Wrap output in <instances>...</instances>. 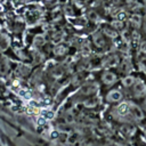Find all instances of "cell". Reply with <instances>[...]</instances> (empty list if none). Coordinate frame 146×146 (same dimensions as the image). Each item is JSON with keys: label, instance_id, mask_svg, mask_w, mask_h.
Here are the masks:
<instances>
[{"label": "cell", "instance_id": "cell-1", "mask_svg": "<svg viewBox=\"0 0 146 146\" xmlns=\"http://www.w3.org/2000/svg\"><path fill=\"white\" fill-rule=\"evenodd\" d=\"M133 89H135V92H136V94L141 95L143 92H145L146 86H145V83H144L143 81H137V82L133 83Z\"/></svg>", "mask_w": 146, "mask_h": 146}, {"label": "cell", "instance_id": "cell-2", "mask_svg": "<svg viewBox=\"0 0 146 146\" xmlns=\"http://www.w3.org/2000/svg\"><path fill=\"white\" fill-rule=\"evenodd\" d=\"M115 80H116V76H115L114 73H112V72H106V73L104 74V81H105L106 83H113Z\"/></svg>", "mask_w": 146, "mask_h": 146}, {"label": "cell", "instance_id": "cell-3", "mask_svg": "<svg viewBox=\"0 0 146 146\" xmlns=\"http://www.w3.org/2000/svg\"><path fill=\"white\" fill-rule=\"evenodd\" d=\"M133 83H135V79L132 76H127L123 80V86H125V87H131V86H133Z\"/></svg>", "mask_w": 146, "mask_h": 146}, {"label": "cell", "instance_id": "cell-4", "mask_svg": "<svg viewBox=\"0 0 146 146\" xmlns=\"http://www.w3.org/2000/svg\"><path fill=\"white\" fill-rule=\"evenodd\" d=\"M131 22H133L135 24L139 25V24H140V22H141V19H140V16H139V15H137V14L132 15V16H131Z\"/></svg>", "mask_w": 146, "mask_h": 146}]
</instances>
